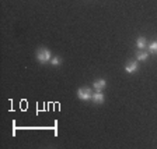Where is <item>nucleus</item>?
<instances>
[{"mask_svg":"<svg viewBox=\"0 0 157 149\" xmlns=\"http://www.w3.org/2000/svg\"><path fill=\"white\" fill-rule=\"evenodd\" d=\"M36 60H38L41 64H46L48 62H51V59H52V55H51V50L46 48H39L36 50V55H35Z\"/></svg>","mask_w":157,"mask_h":149,"instance_id":"1","label":"nucleus"},{"mask_svg":"<svg viewBox=\"0 0 157 149\" xmlns=\"http://www.w3.org/2000/svg\"><path fill=\"white\" fill-rule=\"evenodd\" d=\"M107 87V82H105L104 78H100V80H95L94 82H93V89H95V91L101 92L104 88Z\"/></svg>","mask_w":157,"mask_h":149,"instance_id":"4","label":"nucleus"},{"mask_svg":"<svg viewBox=\"0 0 157 149\" xmlns=\"http://www.w3.org/2000/svg\"><path fill=\"white\" fill-rule=\"evenodd\" d=\"M91 99H93V102H94V103L100 105V103H104V99H105V98H104V94H102V92L95 91L94 94H93Z\"/></svg>","mask_w":157,"mask_h":149,"instance_id":"6","label":"nucleus"},{"mask_svg":"<svg viewBox=\"0 0 157 149\" xmlns=\"http://www.w3.org/2000/svg\"><path fill=\"white\" fill-rule=\"evenodd\" d=\"M149 59V52L144 50V49H140L139 52H136V60L137 62H146Z\"/></svg>","mask_w":157,"mask_h":149,"instance_id":"5","label":"nucleus"},{"mask_svg":"<svg viewBox=\"0 0 157 149\" xmlns=\"http://www.w3.org/2000/svg\"><path fill=\"white\" fill-rule=\"evenodd\" d=\"M149 53L157 55V41H153V42L149 45Z\"/></svg>","mask_w":157,"mask_h":149,"instance_id":"8","label":"nucleus"},{"mask_svg":"<svg viewBox=\"0 0 157 149\" xmlns=\"http://www.w3.org/2000/svg\"><path fill=\"white\" fill-rule=\"evenodd\" d=\"M51 64H52L53 67H56V66L59 67V66L62 64V59L60 57H52L51 59Z\"/></svg>","mask_w":157,"mask_h":149,"instance_id":"9","label":"nucleus"},{"mask_svg":"<svg viewBox=\"0 0 157 149\" xmlns=\"http://www.w3.org/2000/svg\"><path fill=\"white\" fill-rule=\"evenodd\" d=\"M93 96V92H91V88L88 87H83V88H78L77 89V98L80 101H90Z\"/></svg>","mask_w":157,"mask_h":149,"instance_id":"2","label":"nucleus"},{"mask_svg":"<svg viewBox=\"0 0 157 149\" xmlns=\"http://www.w3.org/2000/svg\"><path fill=\"white\" fill-rule=\"evenodd\" d=\"M139 70V64H137V60H131L128 62V64L125 66V71L129 73V74H133Z\"/></svg>","mask_w":157,"mask_h":149,"instance_id":"3","label":"nucleus"},{"mask_svg":"<svg viewBox=\"0 0 157 149\" xmlns=\"http://www.w3.org/2000/svg\"><path fill=\"white\" fill-rule=\"evenodd\" d=\"M136 46L139 49H146L147 48V41L144 36H139V38L136 39Z\"/></svg>","mask_w":157,"mask_h":149,"instance_id":"7","label":"nucleus"}]
</instances>
